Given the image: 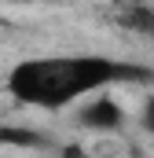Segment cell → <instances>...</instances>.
<instances>
[{
	"label": "cell",
	"instance_id": "7a4b0ae2",
	"mask_svg": "<svg viewBox=\"0 0 154 158\" xmlns=\"http://www.w3.org/2000/svg\"><path fill=\"white\" fill-rule=\"evenodd\" d=\"M77 121L84 129H92V132H117L125 125V110H121V103L110 99V96H95V99H88L77 110Z\"/></svg>",
	"mask_w": 154,
	"mask_h": 158
},
{
	"label": "cell",
	"instance_id": "8992f818",
	"mask_svg": "<svg viewBox=\"0 0 154 158\" xmlns=\"http://www.w3.org/2000/svg\"><path fill=\"white\" fill-rule=\"evenodd\" d=\"M59 158H84V151H81L77 143H66V147L59 151Z\"/></svg>",
	"mask_w": 154,
	"mask_h": 158
},
{
	"label": "cell",
	"instance_id": "3957f363",
	"mask_svg": "<svg viewBox=\"0 0 154 158\" xmlns=\"http://www.w3.org/2000/svg\"><path fill=\"white\" fill-rule=\"evenodd\" d=\"M51 140L37 132V129H26V125H0V147H15V151H44Z\"/></svg>",
	"mask_w": 154,
	"mask_h": 158
},
{
	"label": "cell",
	"instance_id": "277c9868",
	"mask_svg": "<svg viewBox=\"0 0 154 158\" xmlns=\"http://www.w3.org/2000/svg\"><path fill=\"white\" fill-rule=\"evenodd\" d=\"M117 26H125L132 33H143V37H154V7H147V4L121 7L117 11Z\"/></svg>",
	"mask_w": 154,
	"mask_h": 158
},
{
	"label": "cell",
	"instance_id": "6da1fadb",
	"mask_svg": "<svg viewBox=\"0 0 154 158\" xmlns=\"http://www.w3.org/2000/svg\"><path fill=\"white\" fill-rule=\"evenodd\" d=\"M128 81H154V70L110 55H40L22 59L7 70V92L15 103L59 110L70 99L95 96L110 85Z\"/></svg>",
	"mask_w": 154,
	"mask_h": 158
},
{
	"label": "cell",
	"instance_id": "5b68a950",
	"mask_svg": "<svg viewBox=\"0 0 154 158\" xmlns=\"http://www.w3.org/2000/svg\"><path fill=\"white\" fill-rule=\"evenodd\" d=\"M140 129H143L147 136H154V96H147L143 107H140Z\"/></svg>",
	"mask_w": 154,
	"mask_h": 158
}]
</instances>
